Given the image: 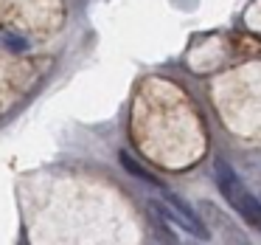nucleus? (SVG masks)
<instances>
[{
  "mask_svg": "<svg viewBox=\"0 0 261 245\" xmlns=\"http://www.w3.org/2000/svg\"><path fill=\"white\" fill-rule=\"evenodd\" d=\"M118 164L124 166V169L129 172L132 177H138V181H146L149 186H154V189H163V181H160L158 175H152V172H149L146 166H143V164H141V161H138L132 152H126V149H121V152H118Z\"/></svg>",
  "mask_w": 261,
  "mask_h": 245,
  "instance_id": "obj_5",
  "label": "nucleus"
},
{
  "mask_svg": "<svg viewBox=\"0 0 261 245\" xmlns=\"http://www.w3.org/2000/svg\"><path fill=\"white\" fill-rule=\"evenodd\" d=\"M214 177H216V186H219L222 197L233 209V214H239L253 231L261 234V200L244 186V181L236 175V169L225 158H216L214 161Z\"/></svg>",
  "mask_w": 261,
  "mask_h": 245,
  "instance_id": "obj_1",
  "label": "nucleus"
},
{
  "mask_svg": "<svg viewBox=\"0 0 261 245\" xmlns=\"http://www.w3.org/2000/svg\"><path fill=\"white\" fill-rule=\"evenodd\" d=\"M199 214L208 222L211 231H219V237L225 239V245H250V237L242 231V226L233 222V217H227L222 209H216L211 200H202V203H199Z\"/></svg>",
  "mask_w": 261,
  "mask_h": 245,
  "instance_id": "obj_3",
  "label": "nucleus"
},
{
  "mask_svg": "<svg viewBox=\"0 0 261 245\" xmlns=\"http://www.w3.org/2000/svg\"><path fill=\"white\" fill-rule=\"evenodd\" d=\"M154 203L163 209V214L169 217L174 226L186 228L188 234H191L194 239H199V242H205V239H211V228L208 222L202 220V214H199V209H194L188 200H182L177 192H171V189L163 186V200H154Z\"/></svg>",
  "mask_w": 261,
  "mask_h": 245,
  "instance_id": "obj_2",
  "label": "nucleus"
},
{
  "mask_svg": "<svg viewBox=\"0 0 261 245\" xmlns=\"http://www.w3.org/2000/svg\"><path fill=\"white\" fill-rule=\"evenodd\" d=\"M149 226H152V234H154V239H158L160 245H180V237H177V231H174V222L163 214V209H160L154 200H149Z\"/></svg>",
  "mask_w": 261,
  "mask_h": 245,
  "instance_id": "obj_4",
  "label": "nucleus"
}]
</instances>
